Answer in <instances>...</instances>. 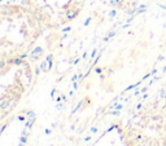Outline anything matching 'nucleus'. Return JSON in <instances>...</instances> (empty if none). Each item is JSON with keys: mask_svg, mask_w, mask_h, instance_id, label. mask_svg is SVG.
I'll list each match as a JSON object with an SVG mask.
<instances>
[{"mask_svg": "<svg viewBox=\"0 0 166 146\" xmlns=\"http://www.w3.org/2000/svg\"><path fill=\"white\" fill-rule=\"evenodd\" d=\"M12 109V98L11 97H3L0 100V110H4L5 112Z\"/></svg>", "mask_w": 166, "mask_h": 146, "instance_id": "obj_1", "label": "nucleus"}, {"mask_svg": "<svg viewBox=\"0 0 166 146\" xmlns=\"http://www.w3.org/2000/svg\"><path fill=\"white\" fill-rule=\"evenodd\" d=\"M42 54H43V49L40 47H36L35 49L31 50V53H30V58H31L33 61H36Z\"/></svg>", "mask_w": 166, "mask_h": 146, "instance_id": "obj_2", "label": "nucleus"}, {"mask_svg": "<svg viewBox=\"0 0 166 146\" xmlns=\"http://www.w3.org/2000/svg\"><path fill=\"white\" fill-rule=\"evenodd\" d=\"M35 119H36V118H29V120L25 123V128L31 129V128H33V126H34V123H35Z\"/></svg>", "mask_w": 166, "mask_h": 146, "instance_id": "obj_3", "label": "nucleus"}, {"mask_svg": "<svg viewBox=\"0 0 166 146\" xmlns=\"http://www.w3.org/2000/svg\"><path fill=\"white\" fill-rule=\"evenodd\" d=\"M25 114H26L27 118H36V114L33 110H27V111H25Z\"/></svg>", "mask_w": 166, "mask_h": 146, "instance_id": "obj_4", "label": "nucleus"}, {"mask_svg": "<svg viewBox=\"0 0 166 146\" xmlns=\"http://www.w3.org/2000/svg\"><path fill=\"white\" fill-rule=\"evenodd\" d=\"M40 70H42V71H48L47 61H42V64H40Z\"/></svg>", "mask_w": 166, "mask_h": 146, "instance_id": "obj_5", "label": "nucleus"}, {"mask_svg": "<svg viewBox=\"0 0 166 146\" xmlns=\"http://www.w3.org/2000/svg\"><path fill=\"white\" fill-rule=\"evenodd\" d=\"M82 104H83V101H79V102L77 104V106H75V107H74V110L71 111V115H73V114H75V112H77V111H78V110L80 109V106H82Z\"/></svg>", "mask_w": 166, "mask_h": 146, "instance_id": "obj_6", "label": "nucleus"}, {"mask_svg": "<svg viewBox=\"0 0 166 146\" xmlns=\"http://www.w3.org/2000/svg\"><path fill=\"white\" fill-rule=\"evenodd\" d=\"M21 136H26V137H29L30 136V130H29V128H25L24 130L21 132Z\"/></svg>", "mask_w": 166, "mask_h": 146, "instance_id": "obj_7", "label": "nucleus"}, {"mask_svg": "<svg viewBox=\"0 0 166 146\" xmlns=\"http://www.w3.org/2000/svg\"><path fill=\"white\" fill-rule=\"evenodd\" d=\"M20 142L26 145V144H27V137H26V136H21V137H20Z\"/></svg>", "mask_w": 166, "mask_h": 146, "instance_id": "obj_8", "label": "nucleus"}, {"mask_svg": "<svg viewBox=\"0 0 166 146\" xmlns=\"http://www.w3.org/2000/svg\"><path fill=\"white\" fill-rule=\"evenodd\" d=\"M7 127H8V123H5V124H3V126H2V128H0V136H2V133H3L4 130L7 129Z\"/></svg>", "mask_w": 166, "mask_h": 146, "instance_id": "obj_9", "label": "nucleus"}, {"mask_svg": "<svg viewBox=\"0 0 166 146\" xmlns=\"http://www.w3.org/2000/svg\"><path fill=\"white\" fill-rule=\"evenodd\" d=\"M17 120H20V122H25V120H26V116H25V115H18V116H17Z\"/></svg>", "mask_w": 166, "mask_h": 146, "instance_id": "obj_10", "label": "nucleus"}, {"mask_svg": "<svg viewBox=\"0 0 166 146\" xmlns=\"http://www.w3.org/2000/svg\"><path fill=\"white\" fill-rule=\"evenodd\" d=\"M56 109L61 111V110H64V109H65V106H64V105H61V104L58 102V104H57V106H56Z\"/></svg>", "mask_w": 166, "mask_h": 146, "instance_id": "obj_11", "label": "nucleus"}, {"mask_svg": "<svg viewBox=\"0 0 166 146\" xmlns=\"http://www.w3.org/2000/svg\"><path fill=\"white\" fill-rule=\"evenodd\" d=\"M90 132H91V133H97V128L96 127H91V128H90Z\"/></svg>", "mask_w": 166, "mask_h": 146, "instance_id": "obj_12", "label": "nucleus"}, {"mask_svg": "<svg viewBox=\"0 0 166 146\" xmlns=\"http://www.w3.org/2000/svg\"><path fill=\"white\" fill-rule=\"evenodd\" d=\"M44 133H46V134H47V136H48V134H51V133H52V130H51V129H49V128H47V129H46V130H44Z\"/></svg>", "mask_w": 166, "mask_h": 146, "instance_id": "obj_13", "label": "nucleus"}, {"mask_svg": "<svg viewBox=\"0 0 166 146\" xmlns=\"http://www.w3.org/2000/svg\"><path fill=\"white\" fill-rule=\"evenodd\" d=\"M55 93H56V89H52V90H51V97H52V98L55 97Z\"/></svg>", "mask_w": 166, "mask_h": 146, "instance_id": "obj_14", "label": "nucleus"}, {"mask_svg": "<svg viewBox=\"0 0 166 146\" xmlns=\"http://www.w3.org/2000/svg\"><path fill=\"white\" fill-rule=\"evenodd\" d=\"M110 115H119V111H118V110H117V111H112Z\"/></svg>", "mask_w": 166, "mask_h": 146, "instance_id": "obj_15", "label": "nucleus"}, {"mask_svg": "<svg viewBox=\"0 0 166 146\" xmlns=\"http://www.w3.org/2000/svg\"><path fill=\"white\" fill-rule=\"evenodd\" d=\"M101 71H103V68H100V67L96 68V72H97V74H101Z\"/></svg>", "mask_w": 166, "mask_h": 146, "instance_id": "obj_16", "label": "nucleus"}, {"mask_svg": "<svg viewBox=\"0 0 166 146\" xmlns=\"http://www.w3.org/2000/svg\"><path fill=\"white\" fill-rule=\"evenodd\" d=\"M141 107H143V105H141V104H138V105H136V109H138V110H140Z\"/></svg>", "mask_w": 166, "mask_h": 146, "instance_id": "obj_17", "label": "nucleus"}, {"mask_svg": "<svg viewBox=\"0 0 166 146\" xmlns=\"http://www.w3.org/2000/svg\"><path fill=\"white\" fill-rule=\"evenodd\" d=\"M56 102H57V104L61 102V97H57V98H56Z\"/></svg>", "mask_w": 166, "mask_h": 146, "instance_id": "obj_18", "label": "nucleus"}, {"mask_svg": "<svg viewBox=\"0 0 166 146\" xmlns=\"http://www.w3.org/2000/svg\"><path fill=\"white\" fill-rule=\"evenodd\" d=\"M90 140H91V137H90V136H87V137H85V141H90Z\"/></svg>", "mask_w": 166, "mask_h": 146, "instance_id": "obj_19", "label": "nucleus"}, {"mask_svg": "<svg viewBox=\"0 0 166 146\" xmlns=\"http://www.w3.org/2000/svg\"><path fill=\"white\" fill-rule=\"evenodd\" d=\"M73 87H74V89H77V88H78V86H77V83H75V82H74V84H73Z\"/></svg>", "mask_w": 166, "mask_h": 146, "instance_id": "obj_20", "label": "nucleus"}, {"mask_svg": "<svg viewBox=\"0 0 166 146\" xmlns=\"http://www.w3.org/2000/svg\"><path fill=\"white\" fill-rule=\"evenodd\" d=\"M18 146H25V144H21V142H20V144H18Z\"/></svg>", "mask_w": 166, "mask_h": 146, "instance_id": "obj_21", "label": "nucleus"}, {"mask_svg": "<svg viewBox=\"0 0 166 146\" xmlns=\"http://www.w3.org/2000/svg\"><path fill=\"white\" fill-rule=\"evenodd\" d=\"M165 137H166V132H165Z\"/></svg>", "mask_w": 166, "mask_h": 146, "instance_id": "obj_22", "label": "nucleus"}, {"mask_svg": "<svg viewBox=\"0 0 166 146\" xmlns=\"http://www.w3.org/2000/svg\"><path fill=\"white\" fill-rule=\"evenodd\" d=\"M165 2H166V0H165Z\"/></svg>", "mask_w": 166, "mask_h": 146, "instance_id": "obj_23", "label": "nucleus"}]
</instances>
